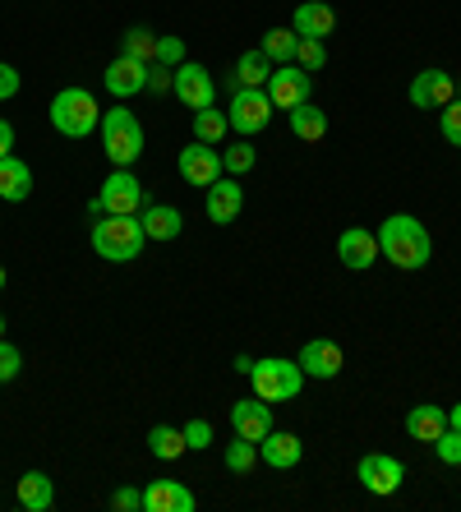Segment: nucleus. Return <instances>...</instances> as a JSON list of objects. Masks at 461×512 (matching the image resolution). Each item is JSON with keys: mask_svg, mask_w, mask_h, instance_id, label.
<instances>
[{"mask_svg": "<svg viewBox=\"0 0 461 512\" xmlns=\"http://www.w3.org/2000/svg\"><path fill=\"white\" fill-rule=\"evenodd\" d=\"M120 56H134V60H157V33L153 28H130V33L120 37Z\"/></svg>", "mask_w": 461, "mask_h": 512, "instance_id": "c756f323", "label": "nucleus"}, {"mask_svg": "<svg viewBox=\"0 0 461 512\" xmlns=\"http://www.w3.org/2000/svg\"><path fill=\"white\" fill-rule=\"evenodd\" d=\"M438 130H443V139L452 143V148H461V102L452 97L448 107H443V116H438Z\"/></svg>", "mask_w": 461, "mask_h": 512, "instance_id": "f704fd0d", "label": "nucleus"}, {"mask_svg": "<svg viewBox=\"0 0 461 512\" xmlns=\"http://www.w3.org/2000/svg\"><path fill=\"white\" fill-rule=\"evenodd\" d=\"M208 222H217V227H231L240 217V208H245V190L236 185V176H217L213 185H208Z\"/></svg>", "mask_w": 461, "mask_h": 512, "instance_id": "2eb2a0df", "label": "nucleus"}, {"mask_svg": "<svg viewBox=\"0 0 461 512\" xmlns=\"http://www.w3.org/2000/svg\"><path fill=\"white\" fill-rule=\"evenodd\" d=\"M268 97L277 111H296L300 102H309V70L300 65H277L268 74Z\"/></svg>", "mask_w": 461, "mask_h": 512, "instance_id": "9b49d317", "label": "nucleus"}, {"mask_svg": "<svg viewBox=\"0 0 461 512\" xmlns=\"http://www.w3.org/2000/svg\"><path fill=\"white\" fill-rule=\"evenodd\" d=\"M337 259H342V268H351V273H365V268H374V259H379V236L365 227H346L342 236H337Z\"/></svg>", "mask_w": 461, "mask_h": 512, "instance_id": "4468645a", "label": "nucleus"}, {"mask_svg": "<svg viewBox=\"0 0 461 512\" xmlns=\"http://www.w3.org/2000/svg\"><path fill=\"white\" fill-rule=\"evenodd\" d=\"M14 494H19V508H28V512H47L56 503V485L47 480V471H24Z\"/></svg>", "mask_w": 461, "mask_h": 512, "instance_id": "5701e85b", "label": "nucleus"}, {"mask_svg": "<svg viewBox=\"0 0 461 512\" xmlns=\"http://www.w3.org/2000/svg\"><path fill=\"white\" fill-rule=\"evenodd\" d=\"M272 97L268 88H236L231 93V111H226V120H231V130L245 134V139H254L259 130H268V120H272Z\"/></svg>", "mask_w": 461, "mask_h": 512, "instance_id": "0eeeda50", "label": "nucleus"}, {"mask_svg": "<svg viewBox=\"0 0 461 512\" xmlns=\"http://www.w3.org/2000/svg\"><path fill=\"white\" fill-rule=\"evenodd\" d=\"M143 236L148 240H176L180 231H185V217H180V208H171V203H143Z\"/></svg>", "mask_w": 461, "mask_h": 512, "instance_id": "412c9836", "label": "nucleus"}, {"mask_svg": "<svg viewBox=\"0 0 461 512\" xmlns=\"http://www.w3.org/2000/svg\"><path fill=\"white\" fill-rule=\"evenodd\" d=\"M272 70H277V65H272L259 47L245 51V56L236 60V88H268V74Z\"/></svg>", "mask_w": 461, "mask_h": 512, "instance_id": "bb28decb", "label": "nucleus"}, {"mask_svg": "<svg viewBox=\"0 0 461 512\" xmlns=\"http://www.w3.org/2000/svg\"><path fill=\"white\" fill-rule=\"evenodd\" d=\"M157 60L176 70L180 60H185V42H180V37H157Z\"/></svg>", "mask_w": 461, "mask_h": 512, "instance_id": "4c0bfd02", "label": "nucleus"}, {"mask_svg": "<svg viewBox=\"0 0 461 512\" xmlns=\"http://www.w3.org/2000/svg\"><path fill=\"white\" fill-rule=\"evenodd\" d=\"M111 508H116V512H143V489L120 485L116 494H111Z\"/></svg>", "mask_w": 461, "mask_h": 512, "instance_id": "58836bf2", "label": "nucleus"}, {"mask_svg": "<svg viewBox=\"0 0 461 512\" xmlns=\"http://www.w3.org/2000/svg\"><path fill=\"white\" fill-rule=\"evenodd\" d=\"M291 116V134L305 143H319L323 134H328V111H319L314 102H300L296 111H286Z\"/></svg>", "mask_w": 461, "mask_h": 512, "instance_id": "393cba45", "label": "nucleus"}, {"mask_svg": "<svg viewBox=\"0 0 461 512\" xmlns=\"http://www.w3.org/2000/svg\"><path fill=\"white\" fill-rule=\"evenodd\" d=\"M300 370H305V379H337L346 365L342 346L332 342V337H314V342H305V351H300Z\"/></svg>", "mask_w": 461, "mask_h": 512, "instance_id": "ddd939ff", "label": "nucleus"}, {"mask_svg": "<svg viewBox=\"0 0 461 512\" xmlns=\"http://www.w3.org/2000/svg\"><path fill=\"white\" fill-rule=\"evenodd\" d=\"M148 448H153V457H162V462H176V457L190 453L185 429H176V425H153L148 429Z\"/></svg>", "mask_w": 461, "mask_h": 512, "instance_id": "a878e982", "label": "nucleus"}, {"mask_svg": "<svg viewBox=\"0 0 461 512\" xmlns=\"http://www.w3.org/2000/svg\"><path fill=\"white\" fill-rule=\"evenodd\" d=\"M254 162H259V153H254V143H249V139L231 143V148L222 153L226 176H245V171H254Z\"/></svg>", "mask_w": 461, "mask_h": 512, "instance_id": "2f4dec72", "label": "nucleus"}, {"mask_svg": "<svg viewBox=\"0 0 461 512\" xmlns=\"http://www.w3.org/2000/svg\"><path fill=\"white\" fill-rule=\"evenodd\" d=\"M448 425H452V429H457V434H461V402H457V406H452V411H448Z\"/></svg>", "mask_w": 461, "mask_h": 512, "instance_id": "37998d69", "label": "nucleus"}, {"mask_svg": "<svg viewBox=\"0 0 461 512\" xmlns=\"http://www.w3.org/2000/svg\"><path fill=\"white\" fill-rule=\"evenodd\" d=\"M226 134H231V120H226V111H213V107H203V111H194V139L199 143H222Z\"/></svg>", "mask_w": 461, "mask_h": 512, "instance_id": "c85d7f7f", "label": "nucleus"}, {"mask_svg": "<svg viewBox=\"0 0 461 512\" xmlns=\"http://www.w3.org/2000/svg\"><path fill=\"white\" fill-rule=\"evenodd\" d=\"M0 337H5V314H0Z\"/></svg>", "mask_w": 461, "mask_h": 512, "instance_id": "a18cd8bd", "label": "nucleus"}, {"mask_svg": "<svg viewBox=\"0 0 461 512\" xmlns=\"http://www.w3.org/2000/svg\"><path fill=\"white\" fill-rule=\"evenodd\" d=\"M176 171H180V180H185V185H199V190H208L217 176H226L222 153H217L213 143H199V139H194L190 148H180Z\"/></svg>", "mask_w": 461, "mask_h": 512, "instance_id": "1a4fd4ad", "label": "nucleus"}, {"mask_svg": "<svg viewBox=\"0 0 461 512\" xmlns=\"http://www.w3.org/2000/svg\"><path fill=\"white\" fill-rule=\"evenodd\" d=\"M452 93H457V88H452V74L448 70H425V74H415L411 79V102L420 111H429V107H448L452 102Z\"/></svg>", "mask_w": 461, "mask_h": 512, "instance_id": "f3484780", "label": "nucleus"}, {"mask_svg": "<svg viewBox=\"0 0 461 512\" xmlns=\"http://www.w3.org/2000/svg\"><path fill=\"white\" fill-rule=\"evenodd\" d=\"M5 282H10V273H5V263H0V291H5Z\"/></svg>", "mask_w": 461, "mask_h": 512, "instance_id": "c03bdc74", "label": "nucleus"}, {"mask_svg": "<svg viewBox=\"0 0 461 512\" xmlns=\"http://www.w3.org/2000/svg\"><path fill=\"white\" fill-rule=\"evenodd\" d=\"M33 194V167L24 157H0V199L5 203H24Z\"/></svg>", "mask_w": 461, "mask_h": 512, "instance_id": "4be33fe9", "label": "nucleus"}, {"mask_svg": "<svg viewBox=\"0 0 461 512\" xmlns=\"http://www.w3.org/2000/svg\"><path fill=\"white\" fill-rule=\"evenodd\" d=\"M102 84H107V93L116 97V102H125V97H134V93H148V60L116 56L107 65V74H102Z\"/></svg>", "mask_w": 461, "mask_h": 512, "instance_id": "f8f14e48", "label": "nucleus"}, {"mask_svg": "<svg viewBox=\"0 0 461 512\" xmlns=\"http://www.w3.org/2000/svg\"><path fill=\"white\" fill-rule=\"evenodd\" d=\"M171 93H176V102L194 116V111L213 107L217 84H213V74L203 70L199 60H180V65H176V88H171Z\"/></svg>", "mask_w": 461, "mask_h": 512, "instance_id": "6e6552de", "label": "nucleus"}, {"mask_svg": "<svg viewBox=\"0 0 461 512\" xmlns=\"http://www.w3.org/2000/svg\"><path fill=\"white\" fill-rule=\"evenodd\" d=\"M379 254L402 273H420L434 259V240H429L425 222H415L411 213H392L379 227Z\"/></svg>", "mask_w": 461, "mask_h": 512, "instance_id": "f257e3e1", "label": "nucleus"}, {"mask_svg": "<svg viewBox=\"0 0 461 512\" xmlns=\"http://www.w3.org/2000/svg\"><path fill=\"white\" fill-rule=\"evenodd\" d=\"M171 88H176V70H171V65H162V60H153V65H148V93H171Z\"/></svg>", "mask_w": 461, "mask_h": 512, "instance_id": "e433bc0d", "label": "nucleus"}, {"mask_svg": "<svg viewBox=\"0 0 461 512\" xmlns=\"http://www.w3.org/2000/svg\"><path fill=\"white\" fill-rule=\"evenodd\" d=\"M19 84H24V79H19V70L0 60V102H10V97L19 93Z\"/></svg>", "mask_w": 461, "mask_h": 512, "instance_id": "a19ab883", "label": "nucleus"}, {"mask_svg": "<svg viewBox=\"0 0 461 512\" xmlns=\"http://www.w3.org/2000/svg\"><path fill=\"white\" fill-rule=\"evenodd\" d=\"M185 443H190L194 453H203V448L213 443V425H208V420H190V425H185Z\"/></svg>", "mask_w": 461, "mask_h": 512, "instance_id": "ea45409f", "label": "nucleus"}, {"mask_svg": "<svg viewBox=\"0 0 461 512\" xmlns=\"http://www.w3.org/2000/svg\"><path fill=\"white\" fill-rule=\"evenodd\" d=\"M231 429L249 443H263L272 429V406L259 397H245V402H231Z\"/></svg>", "mask_w": 461, "mask_h": 512, "instance_id": "dca6fc26", "label": "nucleus"}, {"mask_svg": "<svg viewBox=\"0 0 461 512\" xmlns=\"http://www.w3.org/2000/svg\"><path fill=\"white\" fill-rule=\"evenodd\" d=\"M300 457H305V443L286 429H268V439L259 443V462H268L272 471H291V466H300Z\"/></svg>", "mask_w": 461, "mask_h": 512, "instance_id": "6ab92c4d", "label": "nucleus"}, {"mask_svg": "<svg viewBox=\"0 0 461 512\" xmlns=\"http://www.w3.org/2000/svg\"><path fill=\"white\" fill-rule=\"evenodd\" d=\"M254 466H259V443H249L236 434V443H226V471L231 476H249Z\"/></svg>", "mask_w": 461, "mask_h": 512, "instance_id": "7c9ffc66", "label": "nucleus"}, {"mask_svg": "<svg viewBox=\"0 0 461 512\" xmlns=\"http://www.w3.org/2000/svg\"><path fill=\"white\" fill-rule=\"evenodd\" d=\"M143 245H148V236H143L139 213H102L93 222V250L102 254L107 263L139 259Z\"/></svg>", "mask_w": 461, "mask_h": 512, "instance_id": "f03ea898", "label": "nucleus"}, {"mask_svg": "<svg viewBox=\"0 0 461 512\" xmlns=\"http://www.w3.org/2000/svg\"><path fill=\"white\" fill-rule=\"evenodd\" d=\"M249 383H254V397H259V402H268V406L291 402V397H300V388H305V370H300V360L268 356V360H254Z\"/></svg>", "mask_w": 461, "mask_h": 512, "instance_id": "39448f33", "label": "nucleus"}, {"mask_svg": "<svg viewBox=\"0 0 461 512\" xmlns=\"http://www.w3.org/2000/svg\"><path fill=\"white\" fill-rule=\"evenodd\" d=\"M296 28H268L259 42V51L272 60V65H286V60H296Z\"/></svg>", "mask_w": 461, "mask_h": 512, "instance_id": "cd10ccee", "label": "nucleus"}, {"mask_svg": "<svg viewBox=\"0 0 461 512\" xmlns=\"http://www.w3.org/2000/svg\"><path fill=\"white\" fill-rule=\"evenodd\" d=\"M443 429H448V411L443 406H411L406 411V434L415 443H434Z\"/></svg>", "mask_w": 461, "mask_h": 512, "instance_id": "b1692460", "label": "nucleus"}, {"mask_svg": "<svg viewBox=\"0 0 461 512\" xmlns=\"http://www.w3.org/2000/svg\"><path fill=\"white\" fill-rule=\"evenodd\" d=\"M97 134H102V153H107L111 167H134L143 157V125H139V116L125 111L120 102L111 111H102Z\"/></svg>", "mask_w": 461, "mask_h": 512, "instance_id": "7ed1b4c3", "label": "nucleus"}, {"mask_svg": "<svg viewBox=\"0 0 461 512\" xmlns=\"http://www.w3.org/2000/svg\"><path fill=\"white\" fill-rule=\"evenodd\" d=\"M434 457H438V462H443V466H461V434H457V429H443V434H438V439H434Z\"/></svg>", "mask_w": 461, "mask_h": 512, "instance_id": "72a5a7b5", "label": "nucleus"}, {"mask_svg": "<svg viewBox=\"0 0 461 512\" xmlns=\"http://www.w3.org/2000/svg\"><path fill=\"white\" fill-rule=\"evenodd\" d=\"M296 65L300 70H323V65H328V47H323V37H300L296 42Z\"/></svg>", "mask_w": 461, "mask_h": 512, "instance_id": "473e14b6", "label": "nucleus"}, {"mask_svg": "<svg viewBox=\"0 0 461 512\" xmlns=\"http://www.w3.org/2000/svg\"><path fill=\"white\" fill-rule=\"evenodd\" d=\"M10 153H14V125L0 120V157H10Z\"/></svg>", "mask_w": 461, "mask_h": 512, "instance_id": "79ce46f5", "label": "nucleus"}, {"mask_svg": "<svg viewBox=\"0 0 461 512\" xmlns=\"http://www.w3.org/2000/svg\"><path fill=\"white\" fill-rule=\"evenodd\" d=\"M19 370H24V356H19V346H10L5 337H0V383H14V379H19Z\"/></svg>", "mask_w": 461, "mask_h": 512, "instance_id": "c9c22d12", "label": "nucleus"}, {"mask_svg": "<svg viewBox=\"0 0 461 512\" xmlns=\"http://www.w3.org/2000/svg\"><path fill=\"white\" fill-rule=\"evenodd\" d=\"M291 28H296V37H332L337 10L323 5V0H305V5H296V14H291Z\"/></svg>", "mask_w": 461, "mask_h": 512, "instance_id": "aec40b11", "label": "nucleus"}, {"mask_svg": "<svg viewBox=\"0 0 461 512\" xmlns=\"http://www.w3.org/2000/svg\"><path fill=\"white\" fill-rule=\"evenodd\" d=\"M143 180L134 176L130 167H116L107 180H102V190L88 199V213L102 217V213H143Z\"/></svg>", "mask_w": 461, "mask_h": 512, "instance_id": "423d86ee", "label": "nucleus"}, {"mask_svg": "<svg viewBox=\"0 0 461 512\" xmlns=\"http://www.w3.org/2000/svg\"><path fill=\"white\" fill-rule=\"evenodd\" d=\"M355 476H360V485H365L369 494H397L406 480V466L392 453H369V457H360Z\"/></svg>", "mask_w": 461, "mask_h": 512, "instance_id": "9d476101", "label": "nucleus"}, {"mask_svg": "<svg viewBox=\"0 0 461 512\" xmlns=\"http://www.w3.org/2000/svg\"><path fill=\"white\" fill-rule=\"evenodd\" d=\"M143 512H194V489L180 480H153L143 489Z\"/></svg>", "mask_w": 461, "mask_h": 512, "instance_id": "a211bd4d", "label": "nucleus"}, {"mask_svg": "<svg viewBox=\"0 0 461 512\" xmlns=\"http://www.w3.org/2000/svg\"><path fill=\"white\" fill-rule=\"evenodd\" d=\"M51 125L65 139H88L102 125V107H97V97L88 88H60L51 97Z\"/></svg>", "mask_w": 461, "mask_h": 512, "instance_id": "20e7f679", "label": "nucleus"}]
</instances>
